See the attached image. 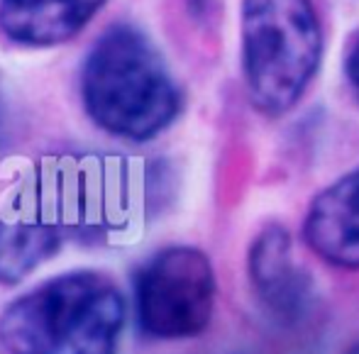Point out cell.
Listing matches in <instances>:
<instances>
[{
	"instance_id": "obj_1",
	"label": "cell",
	"mask_w": 359,
	"mask_h": 354,
	"mask_svg": "<svg viewBox=\"0 0 359 354\" xmlns=\"http://www.w3.org/2000/svg\"><path fill=\"white\" fill-rule=\"evenodd\" d=\"M81 100L88 118L125 142H149L174 125L184 95L156 44L135 25H113L81 67Z\"/></svg>"
},
{
	"instance_id": "obj_7",
	"label": "cell",
	"mask_w": 359,
	"mask_h": 354,
	"mask_svg": "<svg viewBox=\"0 0 359 354\" xmlns=\"http://www.w3.org/2000/svg\"><path fill=\"white\" fill-rule=\"evenodd\" d=\"M108 0H0V32L20 47L47 49L74 39Z\"/></svg>"
},
{
	"instance_id": "obj_2",
	"label": "cell",
	"mask_w": 359,
	"mask_h": 354,
	"mask_svg": "<svg viewBox=\"0 0 359 354\" xmlns=\"http://www.w3.org/2000/svg\"><path fill=\"white\" fill-rule=\"evenodd\" d=\"M125 298L95 271H72L10 303L0 315L8 354H118Z\"/></svg>"
},
{
	"instance_id": "obj_5",
	"label": "cell",
	"mask_w": 359,
	"mask_h": 354,
	"mask_svg": "<svg viewBox=\"0 0 359 354\" xmlns=\"http://www.w3.org/2000/svg\"><path fill=\"white\" fill-rule=\"evenodd\" d=\"M247 276L257 303L276 325L293 327L308 318L316 286L293 257V242L284 225H266L247 252Z\"/></svg>"
},
{
	"instance_id": "obj_9",
	"label": "cell",
	"mask_w": 359,
	"mask_h": 354,
	"mask_svg": "<svg viewBox=\"0 0 359 354\" xmlns=\"http://www.w3.org/2000/svg\"><path fill=\"white\" fill-rule=\"evenodd\" d=\"M345 79L359 105V34L352 39L350 49H347V54H345Z\"/></svg>"
},
{
	"instance_id": "obj_10",
	"label": "cell",
	"mask_w": 359,
	"mask_h": 354,
	"mask_svg": "<svg viewBox=\"0 0 359 354\" xmlns=\"http://www.w3.org/2000/svg\"><path fill=\"white\" fill-rule=\"evenodd\" d=\"M345 354H359V340L355 342V345H350V350H347Z\"/></svg>"
},
{
	"instance_id": "obj_3",
	"label": "cell",
	"mask_w": 359,
	"mask_h": 354,
	"mask_svg": "<svg viewBox=\"0 0 359 354\" xmlns=\"http://www.w3.org/2000/svg\"><path fill=\"white\" fill-rule=\"evenodd\" d=\"M323 25L313 0H242V79L257 113L281 118L320 71Z\"/></svg>"
},
{
	"instance_id": "obj_8",
	"label": "cell",
	"mask_w": 359,
	"mask_h": 354,
	"mask_svg": "<svg viewBox=\"0 0 359 354\" xmlns=\"http://www.w3.org/2000/svg\"><path fill=\"white\" fill-rule=\"evenodd\" d=\"M59 250L57 227L34 220L0 222V283L25 281Z\"/></svg>"
},
{
	"instance_id": "obj_6",
	"label": "cell",
	"mask_w": 359,
	"mask_h": 354,
	"mask_svg": "<svg viewBox=\"0 0 359 354\" xmlns=\"http://www.w3.org/2000/svg\"><path fill=\"white\" fill-rule=\"evenodd\" d=\"M306 245L337 269H359V166L311 200L303 220Z\"/></svg>"
},
{
	"instance_id": "obj_4",
	"label": "cell",
	"mask_w": 359,
	"mask_h": 354,
	"mask_svg": "<svg viewBox=\"0 0 359 354\" xmlns=\"http://www.w3.org/2000/svg\"><path fill=\"white\" fill-rule=\"evenodd\" d=\"M215 296V271L205 252L166 247L135 276V318L151 340H189L210 325Z\"/></svg>"
},
{
	"instance_id": "obj_11",
	"label": "cell",
	"mask_w": 359,
	"mask_h": 354,
	"mask_svg": "<svg viewBox=\"0 0 359 354\" xmlns=\"http://www.w3.org/2000/svg\"><path fill=\"white\" fill-rule=\"evenodd\" d=\"M0 113H3V86H0Z\"/></svg>"
}]
</instances>
